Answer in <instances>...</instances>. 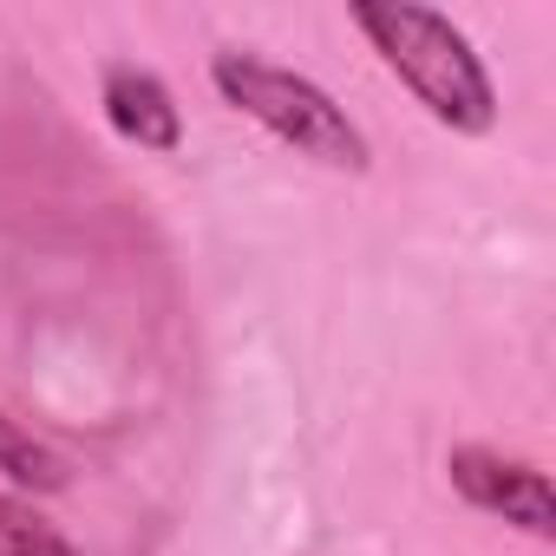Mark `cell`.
I'll list each match as a JSON object with an SVG mask.
<instances>
[{
    "label": "cell",
    "mask_w": 556,
    "mask_h": 556,
    "mask_svg": "<svg viewBox=\"0 0 556 556\" xmlns=\"http://www.w3.org/2000/svg\"><path fill=\"white\" fill-rule=\"evenodd\" d=\"M354 27L380 53V66L426 105L432 125H445L458 138H484L497 125V86H491L471 34L452 27L439 8H413V0H361Z\"/></svg>",
    "instance_id": "1"
},
{
    "label": "cell",
    "mask_w": 556,
    "mask_h": 556,
    "mask_svg": "<svg viewBox=\"0 0 556 556\" xmlns=\"http://www.w3.org/2000/svg\"><path fill=\"white\" fill-rule=\"evenodd\" d=\"M210 86L229 112H242L249 125H262L275 144H289L295 157L321 164V170H348V177H367L374 170V144L367 131L354 125V112L308 73L268 60V53H249V47H223L210 60Z\"/></svg>",
    "instance_id": "2"
},
{
    "label": "cell",
    "mask_w": 556,
    "mask_h": 556,
    "mask_svg": "<svg viewBox=\"0 0 556 556\" xmlns=\"http://www.w3.org/2000/svg\"><path fill=\"white\" fill-rule=\"evenodd\" d=\"M445 478H452V491L471 510H484V517H497V523H510V530H523L536 543L556 536L549 471L536 458H517V452H497V445H452L445 452Z\"/></svg>",
    "instance_id": "3"
},
{
    "label": "cell",
    "mask_w": 556,
    "mask_h": 556,
    "mask_svg": "<svg viewBox=\"0 0 556 556\" xmlns=\"http://www.w3.org/2000/svg\"><path fill=\"white\" fill-rule=\"evenodd\" d=\"M99 105H105V125H112L125 144L157 151V157H177V151H184V105H177V92H170L151 66L112 60L105 79H99Z\"/></svg>",
    "instance_id": "4"
},
{
    "label": "cell",
    "mask_w": 556,
    "mask_h": 556,
    "mask_svg": "<svg viewBox=\"0 0 556 556\" xmlns=\"http://www.w3.org/2000/svg\"><path fill=\"white\" fill-rule=\"evenodd\" d=\"M0 478L21 484V491H66L73 484V465L40 432H27L14 413H0Z\"/></svg>",
    "instance_id": "5"
},
{
    "label": "cell",
    "mask_w": 556,
    "mask_h": 556,
    "mask_svg": "<svg viewBox=\"0 0 556 556\" xmlns=\"http://www.w3.org/2000/svg\"><path fill=\"white\" fill-rule=\"evenodd\" d=\"M0 556H79L60 523H47L27 497L0 491Z\"/></svg>",
    "instance_id": "6"
}]
</instances>
